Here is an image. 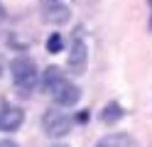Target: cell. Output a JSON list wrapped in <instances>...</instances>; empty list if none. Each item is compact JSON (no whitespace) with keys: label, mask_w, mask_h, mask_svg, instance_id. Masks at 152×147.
I'll use <instances>...</instances> for the list:
<instances>
[{"label":"cell","mask_w":152,"mask_h":147,"mask_svg":"<svg viewBox=\"0 0 152 147\" xmlns=\"http://www.w3.org/2000/svg\"><path fill=\"white\" fill-rule=\"evenodd\" d=\"M10 74H12V81L17 86V91L22 96H30L37 83H39V69H37L34 59L27 56V54H20L10 61Z\"/></svg>","instance_id":"obj_1"},{"label":"cell","mask_w":152,"mask_h":147,"mask_svg":"<svg viewBox=\"0 0 152 147\" xmlns=\"http://www.w3.org/2000/svg\"><path fill=\"white\" fill-rule=\"evenodd\" d=\"M61 47H64L61 34H59V32L49 34V39H47V52H49V54H59V52H61Z\"/></svg>","instance_id":"obj_10"},{"label":"cell","mask_w":152,"mask_h":147,"mask_svg":"<svg viewBox=\"0 0 152 147\" xmlns=\"http://www.w3.org/2000/svg\"><path fill=\"white\" fill-rule=\"evenodd\" d=\"M69 17H71V10L66 5H61V3H49L42 10V20L49 22V25H66Z\"/></svg>","instance_id":"obj_6"},{"label":"cell","mask_w":152,"mask_h":147,"mask_svg":"<svg viewBox=\"0 0 152 147\" xmlns=\"http://www.w3.org/2000/svg\"><path fill=\"white\" fill-rule=\"evenodd\" d=\"M49 3H59V0H49Z\"/></svg>","instance_id":"obj_16"},{"label":"cell","mask_w":152,"mask_h":147,"mask_svg":"<svg viewBox=\"0 0 152 147\" xmlns=\"http://www.w3.org/2000/svg\"><path fill=\"white\" fill-rule=\"evenodd\" d=\"M5 17H7V10H5L3 3H0V22H5Z\"/></svg>","instance_id":"obj_12"},{"label":"cell","mask_w":152,"mask_h":147,"mask_svg":"<svg viewBox=\"0 0 152 147\" xmlns=\"http://www.w3.org/2000/svg\"><path fill=\"white\" fill-rule=\"evenodd\" d=\"M150 3V29H152V0H147Z\"/></svg>","instance_id":"obj_13"},{"label":"cell","mask_w":152,"mask_h":147,"mask_svg":"<svg viewBox=\"0 0 152 147\" xmlns=\"http://www.w3.org/2000/svg\"><path fill=\"white\" fill-rule=\"evenodd\" d=\"M96 147H135V140L128 132H108L96 142Z\"/></svg>","instance_id":"obj_8"},{"label":"cell","mask_w":152,"mask_h":147,"mask_svg":"<svg viewBox=\"0 0 152 147\" xmlns=\"http://www.w3.org/2000/svg\"><path fill=\"white\" fill-rule=\"evenodd\" d=\"M42 130L52 140H61V137H66L71 132V118L66 113H61L59 108H47L42 115Z\"/></svg>","instance_id":"obj_2"},{"label":"cell","mask_w":152,"mask_h":147,"mask_svg":"<svg viewBox=\"0 0 152 147\" xmlns=\"http://www.w3.org/2000/svg\"><path fill=\"white\" fill-rule=\"evenodd\" d=\"M52 101L59 105V108H74L76 103L81 101V88L66 78V81H64V83L52 93Z\"/></svg>","instance_id":"obj_4"},{"label":"cell","mask_w":152,"mask_h":147,"mask_svg":"<svg viewBox=\"0 0 152 147\" xmlns=\"http://www.w3.org/2000/svg\"><path fill=\"white\" fill-rule=\"evenodd\" d=\"M123 115H125V110H123V105L118 101H110L108 105H103L101 110V120L106 125H115L118 120H123Z\"/></svg>","instance_id":"obj_9"},{"label":"cell","mask_w":152,"mask_h":147,"mask_svg":"<svg viewBox=\"0 0 152 147\" xmlns=\"http://www.w3.org/2000/svg\"><path fill=\"white\" fill-rule=\"evenodd\" d=\"M86 64H88V44L83 42L81 34H74L71 47H69V56H66V66H69L71 74L79 76L86 71Z\"/></svg>","instance_id":"obj_3"},{"label":"cell","mask_w":152,"mask_h":147,"mask_svg":"<svg viewBox=\"0 0 152 147\" xmlns=\"http://www.w3.org/2000/svg\"><path fill=\"white\" fill-rule=\"evenodd\" d=\"M0 147H20L15 140H10V137H5V140H0Z\"/></svg>","instance_id":"obj_11"},{"label":"cell","mask_w":152,"mask_h":147,"mask_svg":"<svg viewBox=\"0 0 152 147\" xmlns=\"http://www.w3.org/2000/svg\"><path fill=\"white\" fill-rule=\"evenodd\" d=\"M64 81H66V74H61L59 66H49L44 74H39V86H42V91L47 96H52Z\"/></svg>","instance_id":"obj_7"},{"label":"cell","mask_w":152,"mask_h":147,"mask_svg":"<svg viewBox=\"0 0 152 147\" xmlns=\"http://www.w3.org/2000/svg\"><path fill=\"white\" fill-rule=\"evenodd\" d=\"M52 147H69V145H64V142H56V145H52Z\"/></svg>","instance_id":"obj_14"},{"label":"cell","mask_w":152,"mask_h":147,"mask_svg":"<svg viewBox=\"0 0 152 147\" xmlns=\"http://www.w3.org/2000/svg\"><path fill=\"white\" fill-rule=\"evenodd\" d=\"M3 108H5V103H3V101H0V115H3Z\"/></svg>","instance_id":"obj_15"},{"label":"cell","mask_w":152,"mask_h":147,"mask_svg":"<svg viewBox=\"0 0 152 147\" xmlns=\"http://www.w3.org/2000/svg\"><path fill=\"white\" fill-rule=\"evenodd\" d=\"M22 123H25L22 108H17V105H5V108H3V115H0V130H3V132L20 130Z\"/></svg>","instance_id":"obj_5"}]
</instances>
